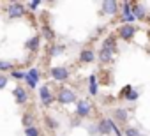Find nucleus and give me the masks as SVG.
I'll use <instances>...</instances> for the list:
<instances>
[{
    "instance_id": "nucleus-1",
    "label": "nucleus",
    "mask_w": 150,
    "mask_h": 136,
    "mask_svg": "<svg viewBox=\"0 0 150 136\" xmlns=\"http://www.w3.org/2000/svg\"><path fill=\"white\" fill-rule=\"evenodd\" d=\"M25 80H27L28 87L35 89V87H37V80H39V71L35 69V67H32L28 73H25Z\"/></svg>"
},
{
    "instance_id": "nucleus-2",
    "label": "nucleus",
    "mask_w": 150,
    "mask_h": 136,
    "mask_svg": "<svg viewBox=\"0 0 150 136\" xmlns=\"http://www.w3.org/2000/svg\"><path fill=\"white\" fill-rule=\"evenodd\" d=\"M51 76L57 81H64V80L69 78V71L65 69V67H53V69H51Z\"/></svg>"
},
{
    "instance_id": "nucleus-3",
    "label": "nucleus",
    "mask_w": 150,
    "mask_h": 136,
    "mask_svg": "<svg viewBox=\"0 0 150 136\" xmlns=\"http://www.w3.org/2000/svg\"><path fill=\"white\" fill-rule=\"evenodd\" d=\"M23 13H25L23 4L14 2V4H11V6H9V16H11V18H20V16H23Z\"/></svg>"
},
{
    "instance_id": "nucleus-4",
    "label": "nucleus",
    "mask_w": 150,
    "mask_h": 136,
    "mask_svg": "<svg viewBox=\"0 0 150 136\" xmlns=\"http://www.w3.org/2000/svg\"><path fill=\"white\" fill-rule=\"evenodd\" d=\"M58 101L64 103V104H69V103H74V101H76V96H74L72 90H62V92L58 94Z\"/></svg>"
},
{
    "instance_id": "nucleus-5",
    "label": "nucleus",
    "mask_w": 150,
    "mask_h": 136,
    "mask_svg": "<svg viewBox=\"0 0 150 136\" xmlns=\"http://www.w3.org/2000/svg\"><path fill=\"white\" fill-rule=\"evenodd\" d=\"M90 110H92V106H90L88 101H80V103H78V108H76V113H78L80 117H87V115L90 113Z\"/></svg>"
},
{
    "instance_id": "nucleus-6",
    "label": "nucleus",
    "mask_w": 150,
    "mask_h": 136,
    "mask_svg": "<svg viewBox=\"0 0 150 136\" xmlns=\"http://www.w3.org/2000/svg\"><path fill=\"white\" fill-rule=\"evenodd\" d=\"M39 96H41L42 104H46V106L53 101V97H51V94H50V89H48V87H41V89H39Z\"/></svg>"
},
{
    "instance_id": "nucleus-7",
    "label": "nucleus",
    "mask_w": 150,
    "mask_h": 136,
    "mask_svg": "<svg viewBox=\"0 0 150 136\" xmlns=\"http://www.w3.org/2000/svg\"><path fill=\"white\" fill-rule=\"evenodd\" d=\"M103 11H104V14H115L117 13V2L115 0H106V2H103Z\"/></svg>"
},
{
    "instance_id": "nucleus-8",
    "label": "nucleus",
    "mask_w": 150,
    "mask_h": 136,
    "mask_svg": "<svg viewBox=\"0 0 150 136\" xmlns=\"http://www.w3.org/2000/svg\"><path fill=\"white\" fill-rule=\"evenodd\" d=\"M120 35H122V39L129 41V39L134 35V27H132V25H125V27H122V28H120Z\"/></svg>"
},
{
    "instance_id": "nucleus-9",
    "label": "nucleus",
    "mask_w": 150,
    "mask_h": 136,
    "mask_svg": "<svg viewBox=\"0 0 150 136\" xmlns=\"http://www.w3.org/2000/svg\"><path fill=\"white\" fill-rule=\"evenodd\" d=\"M99 132L101 134H110L113 129H111V120H101V124H99Z\"/></svg>"
},
{
    "instance_id": "nucleus-10",
    "label": "nucleus",
    "mask_w": 150,
    "mask_h": 136,
    "mask_svg": "<svg viewBox=\"0 0 150 136\" xmlns=\"http://www.w3.org/2000/svg\"><path fill=\"white\" fill-rule=\"evenodd\" d=\"M124 20H125V21H129V23L136 20V18H134V14H132V9L129 7V4H127V2L124 4Z\"/></svg>"
},
{
    "instance_id": "nucleus-11",
    "label": "nucleus",
    "mask_w": 150,
    "mask_h": 136,
    "mask_svg": "<svg viewBox=\"0 0 150 136\" xmlns=\"http://www.w3.org/2000/svg\"><path fill=\"white\" fill-rule=\"evenodd\" d=\"M14 97H16V103H20V104H21V103H25V101H27V92H25L21 87H18V89L14 90Z\"/></svg>"
},
{
    "instance_id": "nucleus-12",
    "label": "nucleus",
    "mask_w": 150,
    "mask_h": 136,
    "mask_svg": "<svg viewBox=\"0 0 150 136\" xmlns=\"http://www.w3.org/2000/svg\"><path fill=\"white\" fill-rule=\"evenodd\" d=\"M80 58H81V62H87V64H88V62H94L96 57H94V53H92L90 50H83L81 55H80Z\"/></svg>"
},
{
    "instance_id": "nucleus-13",
    "label": "nucleus",
    "mask_w": 150,
    "mask_h": 136,
    "mask_svg": "<svg viewBox=\"0 0 150 136\" xmlns=\"http://www.w3.org/2000/svg\"><path fill=\"white\" fill-rule=\"evenodd\" d=\"M27 48H28L30 51H37V50H39V37H32V39L27 42Z\"/></svg>"
},
{
    "instance_id": "nucleus-14",
    "label": "nucleus",
    "mask_w": 150,
    "mask_h": 136,
    "mask_svg": "<svg viewBox=\"0 0 150 136\" xmlns=\"http://www.w3.org/2000/svg\"><path fill=\"white\" fill-rule=\"evenodd\" d=\"M111 57H113V51H111V50H106V48L101 50V60H103V62H110Z\"/></svg>"
},
{
    "instance_id": "nucleus-15",
    "label": "nucleus",
    "mask_w": 150,
    "mask_h": 136,
    "mask_svg": "<svg viewBox=\"0 0 150 136\" xmlns=\"http://www.w3.org/2000/svg\"><path fill=\"white\" fill-rule=\"evenodd\" d=\"M115 117H117L120 122H125V120H127V111L122 110V108H118V110H115Z\"/></svg>"
},
{
    "instance_id": "nucleus-16",
    "label": "nucleus",
    "mask_w": 150,
    "mask_h": 136,
    "mask_svg": "<svg viewBox=\"0 0 150 136\" xmlns=\"http://www.w3.org/2000/svg\"><path fill=\"white\" fill-rule=\"evenodd\" d=\"M90 94H92V96L97 94V78H96L94 74L90 76Z\"/></svg>"
},
{
    "instance_id": "nucleus-17",
    "label": "nucleus",
    "mask_w": 150,
    "mask_h": 136,
    "mask_svg": "<svg viewBox=\"0 0 150 136\" xmlns=\"http://www.w3.org/2000/svg\"><path fill=\"white\" fill-rule=\"evenodd\" d=\"M132 14H134V18H138V20H143V18H145V11H143L139 6H136V7L132 9Z\"/></svg>"
},
{
    "instance_id": "nucleus-18",
    "label": "nucleus",
    "mask_w": 150,
    "mask_h": 136,
    "mask_svg": "<svg viewBox=\"0 0 150 136\" xmlns=\"http://www.w3.org/2000/svg\"><path fill=\"white\" fill-rule=\"evenodd\" d=\"M13 69V64L9 60H0V71H9Z\"/></svg>"
},
{
    "instance_id": "nucleus-19",
    "label": "nucleus",
    "mask_w": 150,
    "mask_h": 136,
    "mask_svg": "<svg viewBox=\"0 0 150 136\" xmlns=\"http://www.w3.org/2000/svg\"><path fill=\"white\" fill-rule=\"evenodd\" d=\"M103 48H106V50H111V51H115V41H113L111 37H108V39L104 41Z\"/></svg>"
},
{
    "instance_id": "nucleus-20",
    "label": "nucleus",
    "mask_w": 150,
    "mask_h": 136,
    "mask_svg": "<svg viewBox=\"0 0 150 136\" xmlns=\"http://www.w3.org/2000/svg\"><path fill=\"white\" fill-rule=\"evenodd\" d=\"M25 134H27V136H39V131H37V127L32 125V127H27V129H25Z\"/></svg>"
},
{
    "instance_id": "nucleus-21",
    "label": "nucleus",
    "mask_w": 150,
    "mask_h": 136,
    "mask_svg": "<svg viewBox=\"0 0 150 136\" xmlns=\"http://www.w3.org/2000/svg\"><path fill=\"white\" fill-rule=\"evenodd\" d=\"M125 134H127V136H141L139 131L134 129V127H127V129H125Z\"/></svg>"
},
{
    "instance_id": "nucleus-22",
    "label": "nucleus",
    "mask_w": 150,
    "mask_h": 136,
    "mask_svg": "<svg viewBox=\"0 0 150 136\" xmlns=\"http://www.w3.org/2000/svg\"><path fill=\"white\" fill-rule=\"evenodd\" d=\"M46 124H48V127H51V129H57L58 125H57V120H53V118H46Z\"/></svg>"
},
{
    "instance_id": "nucleus-23",
    "label": "nucleus",
    "mask_w": 150,
    "mask_h": 136,
    "mask_svg": "<svg viewBox=\"0 0 150 136\" xmlns=\"http://www.w3.org/2000/svg\"><path fill=\"white\" fill-rule=\"evenodd\" d=\"M7 85V76H4V74H0V89H4Z\"/></svg>"
},
{
    "instance_id": "nucleus-24",
    "label": "nucleus",
    "mask_w": 150,
    "mask_h": 136,
    "mask_svg": "<svg viewBox=\"0 0 150 136\" xmlns=\"http://www.w3.org/2000/svg\"><path fill=\"white\" fill-rule=\"evenodd\" d=\"M44 35H46L48 39H53V32H51L50 28H44Z\"/></svg>"
},
{
    "instance_id": "nucleus-25",
    "label": "nucleus",
    "mask_w": 150,
    "mask_h": 136,
    "mask_svg": "<svg viewBox=\"0 0 150 136\" xmlns=\"http://www.w3.org/2000/svg\"><path fill=\"white\" fill-rule=\"evenodd\" d=\"M13 76H14V78H25V73H18V71H13Z\"/></svg>"
},
{
    "instance_id": "nucleus-26",
    "label": "nucleus",
    "mask_w": 150,
    "mask_h": 136,
    "mask_svg": "<svg viewBox=\"0 0 150 136\" xmlns=\"http://www.w3.org/2000/svg\"><path fill=\"white\" fill-rule=\"evenodd\" d=\"M39 4H41V2H39V0H37V2H30V4H28V6H30V7H32V9H35V7H37V6H39Z\"/></svg>"
}]
</instances>
